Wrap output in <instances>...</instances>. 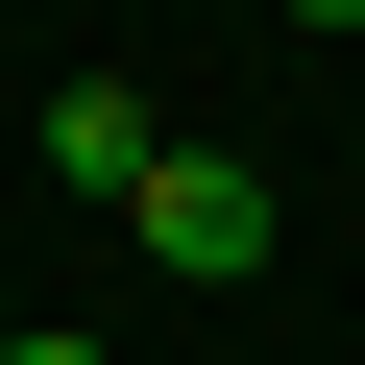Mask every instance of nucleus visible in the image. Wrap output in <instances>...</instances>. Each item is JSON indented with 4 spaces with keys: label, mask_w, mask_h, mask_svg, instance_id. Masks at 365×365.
<instances>
[{
    "label": "nucleus",
    "mask_w": 365,
    "mask_h": 365,
    "mask_svg": "<svg viewBox=\"0 0 365 365\" xmlns=\"http://www.w3.org/2000/svg\"><path fill=\"white\" fill-rule=\"evenodd\" d=\"M146 268H195V292L268 268V170H244V146H170V170H146Z\"/></svg>",
    "instance_id": "nucleus-1"
},
{
    "label": "nucleus",
    "mask_w": 365,
    "mask_h": 365,
    "mask_svg": "<svg viewBox=\"0 0 365 365\" xmlns=\"http://www.w3.org/2000/svg\"><path fill=\"white\" fill-rule=\"evenodd\" d=\"M49 170L146 220V170H170V122H146V73H73V98H49Z\"/></svg>",
    "instance_id": "nucleus-2"
},
{
    "label": "nucleus",
    "mask_w": 365,
    "mask_h": 365,
    "mask_svg": "<svg viewBox=\"0 0 365 365\" xmlns=\"http://www.w3.org/2000/svg\"><path fill=\"white\" fill-rule=\"evenodd\" d=\"M0 365H98V341H73V317H49V341H0Z\"/></svg>",
    "instance_id": "nucleus-3"
}]
</instances>
